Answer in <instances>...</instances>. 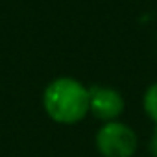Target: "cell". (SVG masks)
Returning a JSON list of instances; mask_svg holds the SVG:
<instances>
[{
  "label": "cell",
  "mask_w": 157,
  "mask_h": 157,
  "mask_svg": "<svg viewBox=\"0 0 157 157\" xmlns=\"http://www.w3.org/2000/svg\"><path fill=\"white\" fill-rule=\"evenodd\" d=\"M43 107L57 124H78L89 113V89L76 78H56L43 93Z\"/></svg>",
  "instance_id": "1"
},
{
  "label": "cell",
  "mask_w": 157,
  "mask_h": 157,
  "mask_svg": "<svg viewBox=\"0 0 157 157\" xmlns=\"http://www.w3.org/2000/svg\"><path fill=\"white\" fill-rule=\"evenodd\" d=\"M94 144L104 157H131L137 151L139 139L128 124L115 120L105 122L96 131Z\"/></svg>",
  "instance_id": "2"
},
{
  "label": "cell",
  "mask_w": 157,
  "mask_h": 157,
  "mask_svg": "<svg viewBox=\"0 0 157 157\" xmlns=\"http://www.w3.org/2000/svg\"><path fill=\"white\" fill-rule=\"evenodd\" d=\"M124 111V98L113 87L94 85L89 89V113L105 122H115Z\"/></svg>",
  "instance_id": "3"
},
{
  "label": "cell",
  "mask_w": 157,
  "mask_h": 157,
  "mask_svg": "<svg viewBox=\"0 0 157 157\" xmlns=\"http://www.w3.org/2000/svg\"><path fill=\"white\" fill-rule=\"evenodd\" d=\"M142 107L146 111V115L153 120V124L157 126V83H151L144 96H142Z\"/></svg>",
  "instance_id": "4"
},
{
  "label": "cell",
  "mask_w": 157,
  "mask_h": 157,
  "mask_svg": "<svg viewBox=\"0 0 157 157\" xmlns=\"http://www.w3.org/2000/svg\"><path fill=\"white\" fill-rule=\"evenodd\" d=\"M148 150H150V153H151L153 157H157V126H155V129H153V133H151V137H150Z\"/></svg>",
  "instance_id": "5"
}]
</instances>
